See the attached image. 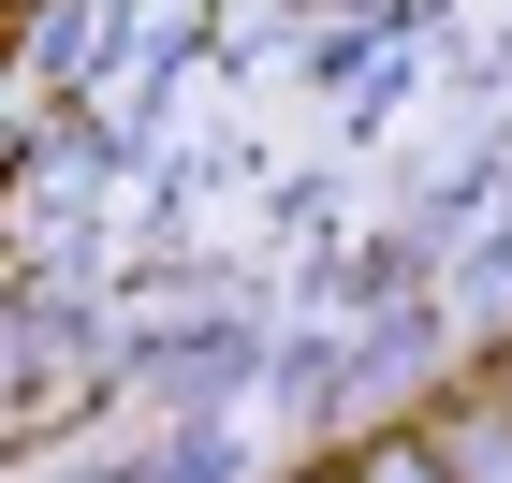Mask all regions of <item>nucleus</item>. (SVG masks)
I'll return each instance as SVG.
<instances>
[{
    "label": "nucleus",
    "mask_w": 512,
    "mask_h": 483,
    "mask_svg": "<svg viewBox=\"0 0 512 483\" xmlns=\"http://www.w3.org/2000/svg\"><path fill=\"white\" fill-rule=\"evenodd\" d=\"M366 483H454V469H439L425 440H395V454H366Z\"/></svg>",
    "instance_id": "f03ea898"
},
{
    "label": "nucleus",
    "mask_w": 512,
    "mask_h": 483,
    "mask_svg": "<svg viewBox=\"0 0 512 483\" xmlns=\"http://www.w3.org/2000/svg\"><path fill=\"white\" fill-rule=\"evenodd\" d=\"M454 483H512V425H454Z\"/></svg>",
    "instance_id": "f257e3e1"
}]
</instances>
